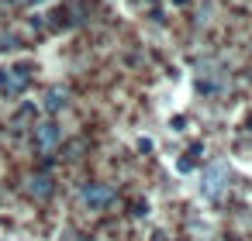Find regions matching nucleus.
<instances>
[{
    "mask_svg": "<svg viewBox=\"0 0 252 241\" xmlns=\"http://www.w3.org/2000/svg\"><path fill=\"white\" fill-rule=\"evenodd\" d=\"M224 186H228V169H224L221 162H214V165H207V169L200 172V183H197L200 196L214 200V196H221V193H224Z\"/></svg>",
    "mask_w": 252,
    "mask_h": 241,
    "instance_id": "obj_1",
    "label": "nucleus"
},
{
    "mask_svg": "<svg viewBox=\"0 0 252 241\" xmlns=\"http://www.w3.org/2000/svg\"><path fill=\"white\" fill-rule=\"evenodd\" d=\"M80 203H83L87 210H107V207L114 203V189H111L107 183H87V186L80 189Z\"/></svg>",
    "mask_w": 252,
    "mask_h": 241,
    "instance_id": "obj_2",
    "label": "nucleus"
},
{
    "mask_svg": "<svg viewBox=\"0 0 252 241\" xmlns=\"http://www.w3.org/2000/svg\"><path fill=\"white\" fill-rule=\"evenodd\" d=\"M28 80H32V66H14V69H7L4 76H0V93H4V97H18L28 86Z\"/></svg>",
    "mask_w": 252,
    "mask_h": 241,
    "instance_id": "obj_3",
    "label": "nucleus"
},
{
    "mask_svg": "<svg viewBox=\"0 0 252 241\" xmlns=\"http://www.w3.org/2000/svg\"><path fill=\"white\" fill-rule=\"evenodd\" d=\"M59 141H63V128H59L56 121L35 124V148H38V152H52Z\"/></svg>",
    "mask_w": 252,
    "mask_h": 241,
    "instance_id": "obj_4",
    "label": "nucleus"
},
{
    "mask_svg": "<svg viewBox=\"0 0 252 241\" xmlns=\"http://www.w3.org/2000/svg\"><path fill=\"white\" fill-rule=\"evenodd\" d=\"M28 189H32V196H35V200H45V196H52L56 179H52L49 172H35V176L28 179Z\"/></svg>",
    "mask_w": 252,
    "mask_h": 241,
    "instance_id": "obj_5",
    "label": "nucleus"
},
{
    "mask_svg": "<svg viewBox=\"0 0 252 241\" xmlns=\"http://www.w3.org/2000/svg\"><path fill=\"white\" fill-rule=\"evenodd\" d=\"M66 100H69V93H66L63 86H52V90L45 93V110H49V114H56V110H63V107H66Z\"/></svg>",
    "mask_w": 252,
    "mask_h": 241,
    "instance_id": "obj_6",
    "label": "nucleus"
},
{
    "mask_svg": "<svg viewBox=\"0 0 252 241\" xmlns=\"http://www.w3.org/2000/svg\"><path fill=\"white\" fill-rule=\"evenodd\" d=\"M80 241H94V238H80Z\"/></svg>",
    "mask_w": 252,
    "mask_h": 241,
    "instance_id": "obj_7",
    "label": "nucleus"
}]
</instances>
